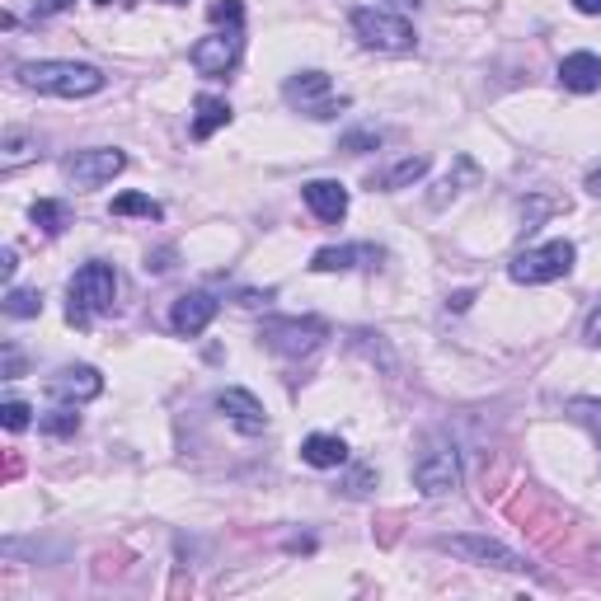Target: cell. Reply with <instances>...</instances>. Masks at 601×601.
<instances>
[{
    "label": "cell",
    "mask_w": 601,
    "mask_h": 601,
    "mask_svg": "<svg viewBox=\"0 0 601 601\" xmlns=\"http://www.w3.org/2000/svg\"><path fill=\"white\" fill-rule=\"evenodd\" d=\"M20 85L24 90H39L52 99H85V95H99L109 76L90 62H62V57H47V62H24L20 70Z\"/></svg>",
    "instance_id": "cell-1"
},
{
    "label": "cell",
    "mask_w": 601,
    "mask_h": 601,
    "mask_svg": "<svg viewBox=\"0 0 601 601\" xmlns=\"http://www.w3.org/2000/svg\"><path fill=\"white\" fill-rule=\"evenodd\" d=\"M70 306H66V320L76 329H90L95 315H109L113 300H118V273L109 269V263H85V269H76V277H70Z\"/></svg>",
    "instance_id": "cell-2"
},
{
    "label": "cell",
    "mask_w": 601,
    "mask_h": 601,
    "mask_svg": "<svg viewBox=\"0 0 601 601\" xmlns=\"http://www.w3.org/2000/svg\"><path fill=\"white\" fill-rule=\"evenodd\" d=\"M282 99H287V109H296L310 122H329V118H339V113L352 109V99L325 76V70H296V76H287Z\"/></svg>",
    "instance_id": "cell-3"
},
{
    "label": "cell",
    "mask_w": 601,
    "mask_h": 601,
    "mask_svg": "<svg viewBox=\"0 0 601 601\" xmlns=\"http://www.w3.org/2000/svg\"><path fill=\"white\" fill-rule=\"evenodd\" d=\"M352 33H358V43L371 47V52H414L418 47V33L414 24L404 20L395 10H376V6H358L348 14Z\"/></svg>",
    "instance_id": "cell-4"
},
{
    "label": "cell",
    "mask_w": 601,
    "mask_h": 601,
    "mask_svg": "<svg viewBox=\"0 0 601 601\" xmlns=\"http://www.w3.org/2000/svg\"><path fill=\"white\" fill-rule=\"evenodd\" d=\"M259 339L282 358H310L329 339V325L320 315H273V320L259 325Z\"/></svg>",
    "instance_id": "cell-5"
},
{
    "label": "cell",
    "mask_w": 601,
    "mask_h": 601,
    "mask_svg": "<svg viewBox=\"0 0 601 601\" xmlns=\"http://www.w3.org/2000/svg\"><path fill=\"white\" fill-rule=\"evenodd\" d=\"M414 489L423 499H447V493L461 489V456L447 437H428V447L418 451L414 461Z\"/></svg>",
    "instance_id": "cell-6"
},
{
    "label": "cell",
    "mask_w": 601,
    "mask_h": 601,
    "mask_svg": "<svg viewBox=\"0 0 601 601\" xmlns=\"http://www.w3.org/2000/svg\"><path fill=\"white\" fill-rule=\"evenodd\" d=\"M573 259L578 250L569 240H550V244H536V250H522L517 259H512L507 277L522 282V287H545V282H559L573 273Z\"/></svg>",
    "instance_id": "cell-7"
},
{
    "label": "cell",
    "mask_w": 601,
    "mask_h": 601,
    "mask_svg": "<svg viewBox=\"0 0 601 601\" xmlns=\"http://www.w3.org/2000/svg\"><path fill=\"white\" fill-rule=\"evenodd\" d=\"M128 170V155L113 151V146H95V151H76V155H66L62 161V174L70 184H76L80 193H90V188H103L109 179H118V174Z\"/></svg>",
    "instance_id": "cell-8"
},
{
    "label": "cell",
    "mask_w": 601,
    "mask_h": 601,
    "mask_svg": "<svg viewBox=\"0 0 601 601\" xmlns=\"http://www.w3.org/2000/svg\"><path fill=\"white\" fill-rule=\"evenodd\" d=\"M437 550L461 555L466 564H480V569H503V573L526 569V559L517 550H507L503 540H489V536H437Z\"/></svg>",
    "instance_id": "cell-9"
},
{
    "label": "cell",
    "mask_w": 601,
    "mask_h": 601,
    "mask_svg": "<svg viewBox=\"0 0 601 601\" xmlns=\"http://www.w3.org/2000/svg\"><path fill=\"white\" fill-rule=\"evenodd\" d=\"M240 52H244L240 29H217V33H207V39L193 43L188 62H193V70H198V76H207V80H221V76H231V70H236Z\"/></svg>",
    "instance_id": "cell-10"
},
{
    "label": "cell",
    "mask_w": 601,
    "mask_h": 601,
    "mask_svg": "<svg viewBox=\"0 0 601 601\" xmlns=\"http://www.w3.org/2000/svg\"><path fill=\"white\" fill-rule=\"evenodd\" d=\"M99 395H103V376L90 362L62 367L57 376H47V400H57V404H90Z\"/></svg>",
    "instance_id": "cell-11"
},
{
    "label": "cell",
    "mask_w": 601,
    "mask_h": 601,
    "mask_svg": "<svg viewBox=\"0 0 601 601\" xmlns=\"http://www.w3.org/2000/svg\"><path fill=\"white\" fill-rule=\"evenodd\" d=\"M217 414L231 423L236 433H244V437H259L263 428H269V414H263L259 395L240 391V385H226V391H217Z\"/></svg>",
    "instance_id": "cell-12"
},
{
    "label": "cell",
    "mask_w": 601,
    "mask_h": 601,
    "mask_svg": "<svg viewBox=\"0 0 601 601\" xmlns=\"http://www.w3.org/2000/svg\"><path fill=\"white\" fill-rule=\"evenodd\" d=\"M217 310H221V300L211 292H184L179 300H174V310H170V329L184 334V339H198V334L217 320Z\"/></svg>",
    "instance_id": "cell-13"
},
{
    "label": "cell",
    "mask_w": 601,
    "mask_h": 601,
    "mask_svg": "<svg viewBox=\"0 0 601 601\" xmlns=\"http://www.w3.org/2000/svg\"><path fill=\"white\" fill-rule=\"evenodd\" d=\"M385 259L381 244H329V250H315L310 273H352V269H376Z\"/></svg>",
    "instance_id": "cell-14"
},
{
    "label": "cell",
    "mask_w": 601,
    "mask_h": 601,
    "mask_svg": "<svg viewBox=\"0 0 601 601\" xmlns=\"http://www.w3.org/2000/svg\"><path fill=\"white\" fill-rule=\"evenodd\" d=\"M300 198H306V207L325 226H339L348 217V188L339 179H310V184H300Z\"/></svg>",
    "instance_id": "cell-15"
},
{
    "label": "cell",
    "mask_w": 601,
    "mask_h": 601,
    "mask_svg": "<svg viewBox=\"0 0 601 601\" xmlns=\"http://www.w3.org/2000/svg\"><path fill=\"white\" fill-rule=\"evenodd\" d=\"M559 85L573 95H592L601 90V57L597 52H569V57L559 62Z\"/></svg>",
    "instance_id": "cell-16"
},
{
    "label": "cell",
    "mask_w": 601,
    "mask_h": 601,
    "mask_svg": "<svg viewBox=\"0 0 601 601\" xmlns=\"http://www.w3.org/2000/svg\"><path fill=\"white\" fill-rule=\"evenodd\" d=\"M428 155H404V161H395V165H385V170H376L367 179V188L371 193H395V188H409V184H418L423 174H428Z\"/></svg>",
    "instance_id": "cell-17"
},
{
    "label": "cell",
    "mask_w": 601,
    "mask_h": 601,
    "mask_svg": "<svg viewBox=\"0 0 601 601\" xmlns=\"http://www.w3.org/2000/svg\"><path fill=\"white\" fill-rule=\"evenodd\" d=\"M300 461L315 470H339V466H348V441L334 433H310L300 441Z\"/></svg>",
    "instance_id": "cell-18"
},
{
    "label": "cell",
    "mask_w": 601,
    "mask_h": 601,
    "mask_svg": "<svg viewBox=\"0 0 601 601\" xmlns=\"http://www.w3.org/2000/svg\"><path fill=\"white\" fill-rule=\"evenodd\" d=\"M231 122V103L217 95H198L193 99V141H207L211 132H221Z\"/></svg>",
    "instance_id": "cell-19"
},
{
    "label": "cell",
    "mask_w": 601,
    "mask_h": 601,
    "mask_svg": "<svg viewBox=\"0 0 601 601\" xmlns=\"http://www.w3.org/2000/svg\"><path fill=\"white\" fill-rule=\"evenodd\" d=\"M474 184H480V165H474L470 155H456V170L437 184V193H433L428 203H433V207H447V203L456 198V193H466V188H474Z\"/></svg>",
    "instance_id": "cell-20"
},
{
    "label": "cell",
    "mask_w": 601,
    "mask_h": 601,
    "mask_svg": "<svg viewBox=\"0 0 601 601\" xmlns=\"http://www.w3.org/2000/svg\"><path fill=\"white\" fill-rule=\"evenodd\" d=\"M33 155H39V136H29V132H6V141H0V170L6 174H14Z\"/></svg>",
    "instance_id": "cell-21"
},
{
    "label": "cell",
    "mask_w": 601,
    "mask_h": 601,
    "mask_svg": "<svg viewBox=\"0 0 601 601\" xmlns=\"http://www.w3.org/2000/svg\"><path fill=\"white\" fill-rule=\"evenodd\" d=\"M29 221L39 226L43 236H62L66 226H70V211H66V203H57V198H39L29 207Z\"/></svg>",
    "instance_id": "cell-22"
},
{
    "label": "cell",
    "mask_w": 601,
    "mask_h": 601,
    "mask_svg": "<svg viewBox=\"0 0 601 601\" xmlns=\"http://www.w3.org/2000/svg\"><path fill=\"white\" fill-rule=\"evenodd\" d=\"M113 217H146V221H161L165 207L146 198V193H122V198H113Z\"/></svg>",
    "instance_id": "cell-23"
},
{
    "label": "cell",
    "mask_w": 601,
    "mask_h": 601,
    "mask_svg": "<svg viewBox=\"0 0 601 601\" xmlns=\"http://www.w3.org/2000/svg\"><path fill=\"white\" fill-rule=\"evenodd\" d=\"M39 428H43L47 437H76V428H80L76 404H57V409H52V414H43V418H39Z\"/></svg>",
    "instance_id": "cell-24"
},
{
    "label": "cell",
    "mask_w": 601,
    "mask_h": 601,
    "mask_svg": "<svg viewBox=\"0 0 601 601\" xmlns=\"http://www.w3.org/2000/svg\"><path fill=\"white\" fill-rule=\"evenodd\" d=\"M6 315L10 320H33V315H43V296L29 292V287H10L6 292Z\"/></svg>",
    "instance_id": "cell-25"
},
{
    "label": "cell",
    "mask_w": 601,
    "mask_h": 601,
    "mask_svg": "<svg viewBox=\"0 0 601 601\" xmlns=\"http://www.w3.org/2000/svg\"><path fill=\"white\" fill-rule=\"evenodd\" d=\"M207 20L211 24H226V29H240L244 24V6H240V0H211Z\"/></svg>",
    "instance_id": "cell-26"
},
{
    "label": "cell",
    "mask_w": 601,
    "mask_h": 601,
    "mask_svg": "<svg viewBox=\"0 0 601 601\" xmlns=\"http://www.w3.org/2000/svg\"><path fill=\"white\" fill-rule=\"evenodd\" d=\"M0 423H6L10 433H24L29 423H33V409H29L24 400H6V404H0Z\"/></svg>",
    "instance_id": "cell-27"
},
{
    "label": "cell",
    "mask_w": 601,
    "mask_h": 601,
    "mask_svg": "<svg viewBox=\"0 0 601 601\" xmlns=\"http://www.w3.org/2000/svg\"><path fill=\"white\" fill-rule=\"evenodd\" d=\"M569 409H573L578 423H588L592 437H597V447H601V400H573Z\"/></svg>",
    "instance_id": "cell-28"
},
{
    "label": "cell",
    "mask_w": 601,
    "mask_h": 601,
    "mask_svg": "<svg viewBox=\"0 0 601 601\" xmlns=\"http://www.w3.org/2000/svg\"><path fill=\"white\" fill-rule=\"evenodd\" d=\"M343 151H352V155H362V151H376L381 146V132L376 128H362V132H348L343 141H339Z\"/></svg>",
    "instance_id": "cell-29"
},
{
    "label": "cell",
    "mask_w": 601,
    "mask_h": 601,
    "mask_svg": "<svg viewBox=\"0 0 601 601\" xmlns=\"http://www.w3.org/2000/svg\"><path fill=\"white\" fill-rule=\"evenodd\" d=\"M371 480H376V470H371V466H358V470H352L348 480H343V493H352V499H362Z\"/></svg>",
    "instance_id": "cell-30"
},
{
    "label": "cell",
    "mask_w": 601,
    "mask_h": 601,
    "mask_svg": "<svg viewBox=\"0 0 601 601\" xmlns=\"http://www.w3.org/2000/svg\"><path fill=\"white\" fill-rule=\"evenodd\" d=\"M174 250H155V254H146V273H170L174 269Z\"/></svg>",
    "instance_id": "cell-31"
},
{
    "label": "cell",
    "mask_w": 601,
    "mask_h": 601,
    "mask_svg": "<svg viewBox=\"0 0 601 601\" xmlns=\"http://www.w3.org/2000/svg\"><path fill=\"white\" fill-rule=\"evenodd\" d=\"M582 339H588L592 348H601V306L588 315V325H582Z\"/></svg>",
    "instance_id": "cell-32"
},
{
    "label": "cell",
    "mask_w": 601,
    "mask_h": 601,
    "mask_svg": "<svg viewBox=\"0 0 601 601\" xmlns=\"http://www.w3.org/2000/svg\"><path fill=\"white\" fill-rule=\"evenodd\" d=\"M14 376H24V358H20V348H6V381Z\"/></svg>",
    "instance_id": "cell-33"
},
{
    "label": "cell",
    "mask_w": 601,
    "mask_h": 601,
    "mask_svg": "<svg viewBox=\"0 0 601 601\" xmlns=\"http://www.w3.org/2000/svg\"><path fill=\"white\" fill-rule=\"evenodd\" d=\"M70 6H76V0H33V10H39V14H62Z\"/></svg>",
    "instance_id": "cell-34"
},
{
    "label": "cell",
    "mask_w": 601,
    "mask_h": 601,
    "mask_svg": "<svg viewBox=\"0 0 601 601\" xmlns=\"http://www.w3.org/2000/svg\"><path fill=\"white\" fill-rule=\"evenodd\" d=\"M582 184H588V193H597V198H601V165H592V170H588V179H582Z\"/></svg>",
    "instance_id": "cell-35"
},
{
    "label": "cell",
    "mask_w": 601,
    "mask_h": 601,
    "mask_svg": "<svg viewBox=\"0 0 601 601\" xmlns=\"http://www.w3.org/2000/svg\"><path fill=\"white\" fill-rule=\"evenodd\" d=\"M0 277H14V250H6V254H0Z\"/></svg>",
    "instance_id": "cell-36"
},
{
    "label": "cell",
    "mask_w": 601,
    "mask_h": 601,
    "mask_svg": "<svg viewBox=\"0 0 601 601\" xmlns=\"http://www.w3.org/2000/svg\"><path fill=\"white\" fill-rule=\"evenodd\" d=\"M578 14H601V0H573Z\"/></svg>",
    "instance_id": "cell-37"
},
{
    "label": "cell",
    "mask_w": 601,
    "mask_h": 601,
    "mask_svg": "<svg viewBox=\"0 0 601 601\" xmlns=\"http://www.w3.org/2000/svg\"><path fill=\"white\" fill-rule=\"evenodd\" d=\"M470 300H474V292H456L451 296V310H470Z\"/></svg>",
    "instance_id": "cell-38"
},
{
    "label": "cell",
    "mask_w": 601,
    "mask_h": 601,
    "mask_svg": "<svg viewBox=\"0 0 601 601\" xmlns=\"http://www.w3.org/2000/svg\"><path fill=\"white\" fill-rule=\"evenodd\" d=\"M391 6H400V10H418V6H428V0H391Z\"/></svg>",
    "instance_id": "cell-39"
},
{
    "label": "cell",
    "mask_w": 601,
    "mask_h": 601,
    "mask_svg": "<svg viewBox=\"0 0 601 601\" xmlns=\"http://www.w3.org/2000/svg\"><path fill=\"white\" fill-rule=\"evenodd\" d=\"M95 6H113V0H95Z\"/></svg>",
    "instance_id": "cell-40"
}]
</instances>
